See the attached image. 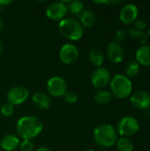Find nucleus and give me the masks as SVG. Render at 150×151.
Here are the masks:
<instances>
[{
  "mask_svg": "<svg viewBox=\"0 0 150 151\" xmlns=\"http://www.w3.org/2000/svg\"><path fill=\"white\" fill-rule=\"evenodd\" d=\"M16 129L21 138L32 140L42 131L43 122L36 116H24L18 120Z\"/></svg>",
  "mask_w": 150,
  "mask_h": 151,
  "instance_id": "1",
  "label": "nucleus"
},
{
  "mask_svg": "<svg viewBox=\"0 0 150 151\" xmlns=\"http://www.w3.org/2000/svg\"><path fill=\"white\" fill-rule=\"evenodd\" d=\"M93 136L95 143L104 148L113 146L118 141V133L110 124L99 125L95 129Z\"/></svg>",
  "mask_w": 150,
  "mask_h": 151,
  "instance_id": "2",
  "label": "nucleus"
},
{
  "mask_svg": "<svg viewBox=\"0 0 150 151\" xmlns=\"http://www.w3.org/2000/svg\"><path fill=\"white\" fill-rule=\"evenodd\" d=\"M58 29L65 38L71 41H78L81 39L84 34L82 25L78 20L71 18L63 19L59 22Z\"/></svg>",
  "mask_w": 150,
  "mask_h": 151,
  "instance_id": "3",
  "label": "nucleus"
},
{
  "mask_svg": "<svg viewBox=\"0 0 150 151\" xmlns=\"http://www.w3.org/2000/svg\"><path fill=\"white\" fill-rule=\"evenodd\" d=\"M111 94L119 99L129 96L133 90L131 80L124 74H116L111 81Z\"/></svg>",
  "mask_w": 150,
  "mask_h": 151,
  "instance_id": "4",
  "label": "nucleus"
},
{
  "mask_svg": "<svg viewBox=\"0 0 150 151\" xmlns=\"http://www.w3.org/2000/svg\"><path fill=\"white\" fill-rule=\"evenodd\" d=\"M118 133L122 137H130L134 135L140 129L138 120L132 116H126L119 119L117 124Z\"/></svg>",
  "mask_w": 150,
  "mask_h": 151,
  "instance_id": "5",
  "label": "nucleus"
},
{
  "mask_svg": "<svg viewBox=\"0 0 150 151\" xmlns=\"http://www.w3.org/2000/svg\"><path fill=\"white\" fill-rule=\"evenodd\" d=\"M111 81V75L110 71L103 66L97 67L92 73L91 82L93 86L99 89H103L107 87Z\"/></svg>",
  "mask_w": 150,
  "mask_h": 151,
  "instance_id": "6",
  "label": "nucleus"
},
{
  "mask_svg": "<svg viewBox=\"0 0 150 151\" xmlns=\"http://www.w3.org/2000/svg\"><path fill=\"white\" fill-rule=\"evenodd\" d=\"M47 90L52 96H64L67 92V84L63 78L59 76H54L48 81Z\"/></svg>",
  "mask_w": 150,
  "mask_h": 151,
  "instance_id": "7",
  "label": "nucleus"
},
{
  "mask_svg": "<svg viewBox=\"0 0 150 151\" xmlns=\"http://www.w3.org/2000/svg\"><path fill=\"white\" fill-rule=\"evenodd\" d=\"M80 56L78 48L74 44L67 43L61 47L59 51V58L62 63L65 65L74 64Z\"/></svg>",
  "mask_w": 150,
  "mask_h": 151,
  "instance_id": "8",
  "label": "nucleus"
},
{
  "mask_svg": "<svg viewBox=\"0 0 150 151\" xmlns=\"http://www.w3.org/2000/svg\"><path fill=\"white\" fill-rule=\"evenodd\" d=\"M29 91L27 88L22 86H16L11 88L7 93L8 103L14 105L23 104L28 97Z\"/></svg>",
  "mask_w": 150,
  "mask_h": 151,
  "instance_id": "9",
  "label": "nucleus"
},
{
  "mask_svg": "<svg viewBox=\"0 0 150 151\" xmlns=\"http://www.w3.org/2000/svg\"><path fill=\"white\" fill-rule=\"evenodd\" d=\"M67 12V5L63 2H54L46 9V15L51 20H62Z\"/></svg>",
  "mask_w": 150,
  "mask_h": 151,
  "instance_id": "10",
  "label": "nucleus"
},
{
  "mask_svg": "<svg viewBox=\"0 0 150 151\" xmlns=\"http://www.w3.org/2000/svg\"><path fill=\"white\" fill-rule=\"evenodd\" d=\"M130 102L137 109L147 110L150 106V94L145 90L136 91L131 96Z\"/></svg>",
  "mask_w": 150,
  "mask_h": 151,
  "instance_id": "11",
  "label": "nucleus"
},
{
  "mask_svg": "<svg viewBox=\"0 0 150 151\" xmlns=\"http://www.w3.org/2000/svg\"><path fill=\"white\" fill-rule=\"evenodd\" d=\"M139 10L136 4H127L120 11L119 19L125 24H131L137 19Z\"/></svg>",
  "mask_w": 150,
  "mask_h": 151,
  "instance_id": "12",
  "label": "nucleus"
},
{
  "mask_svg": "<svg viewBox=\"0 0 150 151\" xmlns=\"http://www.w3.org/2000/svg\"><path fill=\"white\" fill-rule=\"evenodd\" d=\"M125 56L124 49L121 44L115 42H111L107 47V57L113 63H120L123 61Z\"/></svg>",
  "mask_w": 150,
  "mask_h": 151,
  "instance_id": "13",
  "label": "nucleus"
},
{
  "mask_svg": "<svg viewBox=\"0 0 150 151\" xmlns=\"http://www.w3.org/2000/svg\"><path fill=\"white\" fill-rule=\"evenodd\" d=\"M19 144V139L13 134H6L0 141V147L4 151L15 150Z\"/></svg>",
  "mask_w": 150,
  "mask_h": 151,
  "instance_id": "14",
  "label": "nucleus"
},
{
  "mask_svg": "<svg viewBox=\"0 0 150 151\" xmlns=\"http://www.w3.org/2000/svg\"><path fill=\"white\" fill-rule=\"evenodd\" d=\"M32 101H33V104H34V106H36L37 108L42 109V110H46L50 105V96L42 91H38V92L34 93L33 95Z\"/></svg>",
  "mask_w": 150,
  "mask_h": 151,
  "instance_id": "15",
  "label": "nucleus"
},
{
  "mask_svg": "<svg viewBox=\"0 0 150 151\" xmlns=\"http://www.w3.org/2000/svg\"><path fill=\"white\" fill-rule=\"evenodd\" d=\"M135 57L139 65L150 66V45L145 44L141 46L137 50Z\"/></svg>",
  "mask_w": 150,
  "mask_h": 151,
  "instance_id": "16",
  "label": "nucleus"
},
{
  "mask_svg": "<svg viewBox=\"0 0 150 151\" xmlns=\"http://www.w3.org/2000/svg\"><path fill=\"white\" fill-rule=\"evenodd\" d=\"M80 24L82 25V27H92L95 22V13L90 11V10H84L82 12V13L80 16Z\"/></svg>",
  "mask_w": 150,
  "mask_h": 151,
  "instance_id": "17",
  "label": "nucleus"
},
{
  "mask_svg": "<svg viewBox=\"0 0 150 151\" xmlns=\"http://www.w3.org/2000/svg\"><path fill=\"white\" fill-rule=\"evenodd\" d=\"M88 58H89L90 63L92 65L97 66V67H100L103 65V61H104L103 54L99 49H92L89 51Z\"/></svg>",
  "mask_w": 150,
  "mask_h": 151,
  "instance_id": "18",
  "label": "nucleus"
},
{
  "mask_svg": "<svg viewBox=\"0 0 150 151\" xmlns=\"http://www.w3.org/2000/svg\"><path fill=\"white\" fill-rule=\"evenodd\" d=\"M94 99H95V101L97 104H102V105H104V104H109L111 101V99H112V94H111V92H110L108 90L100 89V90H98L95 94Z\"/></svg>",
  "mask_w": 150,
  "mask_h": 151,
  "instance_id": "19",
  "label": "nucleus"
},
{
  "mask_svg": "<svg viewBox=\"0 0 150 151\" xmlns=\"http://www.w3.org/2000/svg\"><path fill=\"white\" fill-rule=\"evenodd\" d=\"M67 9H68V12L72 13L74 16L80 17L82 12L84 11V4L81 1H78V0L71 1L68 3Z\"/></svg>",
  "mask_w": 150,
  "mask_h": 151,
  "instance_id": "20",
  "label": "nucleus"
},
{
  "mask_svg": "<svg viewBox=\"0 0 150 151\" xmlns=\"http://www.w3.org/2000/svg\"><path fill=\"white\" fill-rule=\"evenodd\" d=\"M140 70H141V67H140V65L137 61H130L126 66V76L128 77V78H133V77H135L139 74L140 73Z\"/></svg>",
  "mask_w": 150,
  "mask_h": 151,
  "instance_id": "21",
  "label": "nucleus"
},
{
  "mask_svg": "<svg viewBox=\"0 0 150 151\" xmlns=\"http://www.w3.org/2000/svg\"><path fill=\"white\" fill-rule=\"evenodd\" d=\"M117 148L118 151H133V142L126 137L119 138L117 142Z\"/></svg>",
  "mask_w": 150,
  "mask_h": 151,
  "instance_id": "22",
  "label": "nucleus"
},
{
  "mask_svg": "<svg viewBox=\"0 0 150 151\" xmlns=\"http://www.w3.org/2000/svg\"><path fill=\"white\" fill-rule=\"evenodd\" d=\"M13 111H14V107L10 103H4L2 106H1V109H0V111H1V114L4 117H10L12 115L13 113Z\"/></svg>",
  "mask_w": 150,
  "mask_h": 151,
  "instance_id": "23",
  "label": "nucleus"
},
{
  "mask_svg": "<svg viewBox=\"0 0 150 151\" xmlns=\"http://www.w3.org/2000/svg\"><path fill=\"white\" fill-rule=\"evenodd\" d=\"M34 143L31 140H23L19 144L20 151H34Z\"/></svg>",
  "mask_w": 150,
  "mask_h": 151,
  "instance_id": "24",
  "label": "nucleus"
},
{
  "mask_svg": "<svg viewBox=\"0 0 150 151\" xmlns=\"http://www.w3.org/2000/svg\"><path fill=\"white\" fill-rule=\"evenodd\" d=\"M114 39H115V42L121 44L126 39V32L124 29H118L115 33Z\"/></svg>",
  "mask_w": 150,
  "mask_h": 151,
  "instance_id": "25",
  "label": "nucleus"
},
{
  "mask_svg": "<svg viewBox=\"0 0 150 151\" xmlns=\"http://www.w3.org/2000/svg\"><path fill=\"white\" fill-rule=\"evenodd\" d=\"M65 101L68 104H74L78 101V95L73 91H67L65 94Z\"/></svg>",
  "mask_w": 150,
  "mask_h": 151,
  "instance_id": "26",
  "label": "nucleus"
},
{
  "mask_svg": "<svg viewBox=\"0 0 150 151\" xmlns=\"http://www.w3.org/2000/svg\"><path fill=\"white\" fill-rule=\"evenodd\" d=\"M144 34L143 31L136 28L135 27H129L128 28V35L132 37V38H134V39H137V38H141V35Z\"/></svg>",
  "mask_w": 150,
  "mask_h": 151,
  "instance_id": "27",
  "label": "nucleus"
},
{
  "mask_svg": "<svg viewBox=\"0 0 150 151\" xmlns=\"http://www.w3.org/2000/svg\"><path fill=\"white\" fill-rule=\"evenodd\" d=\"M134 27L141 31H143L146 27H147V23L145 22V20L141 19H137L135 20V23H134Z\"/></svg>",
  "mask_w": 150,
  "mask_h": 151,
  "instance_id": "28",
  "label": "nucleus"
},
{
  "mask_svg": "<svg viewBox=\"0 0 150 151\" xmlns=\"http://www.w3.org/2000/svg\"><path fill=\"white\" fill-rule=\"evenodd\" d=\"M12 3L11 0H0V11Z\"/></svg>",
  "mask_w": 150,
  "mask_h": 151,
  "instance_id": "29",
  "label": "nucleus"
},
{
  "mask_svg": "<svg viewBox=\"0 0 150 151\" xmlns=\"http://www.w3.org/2000/svg\"><path fill=\"white\" fill-rule=\"evenodd\" d=\"M141 39V43H145V42H148V40H149V34H143L142 35H141V37L140 38Z\"/></svg>",
  "mask_w": 150,
  "mask_h": 151,
  "instance_id": "30",
  "label": "nucleus"
},
{
  "mask_svg": "<svg viewBox=\"0 0 150 151\" xmlns=\"http://www.w3.org/2000/svg\"><path fill=\"white\" fill-rule=\"evenodd\" d=\"M35 151H50V150L48 149L47 147H40L39 149H37Z\"/></svg>",
  "mask_w": 150,
  "mask_h": 151,
  "instance_id": "31",
  "label": "nucleus"
},
{
  "mask_svg": "<svg viewBox=\"0 0 150 151\" xmlns=\"http://www.w3.org/2000/svg\"><path fill=\"white\" fill-rule=\"evenodd\" d=\"M2 28H3V20L0 19V31L2 30Z\"/></svg>",
  "mask_w": 150,
  "mask_h": 151,
  "instance_id": "32",
  "label": "nucleus"
},
{
  "mask_svg": "<svg viewBox=\"0 0 150 151\" xmlns=\"http://www.w3.org/2000/svg\"><path fill=\"white\" fill-rule=\"evenodd\" d=\"M147 112H148V113H147V114H148V116L150 117V106L148 108V109H147Z\"/></svg>",
  "mask_w": 150,
  "mask_h": 151,
  "instance_id": "33",
  "label": "nucleus"
},
{
  "mask_svg": "<svg viewBox=\"0 0 150 151\" xmlns=\"http://www.w3.org/2000/svg\"><path fill=\"white\" fill-rule=\"evenodd\" d=\"M2 49H3V45H2V42H1V40H0V53H1V51H2Z\"/></svg>",
  "mask_w": 150,
  "mask_h": 151,
  "instance_id": "34",
  "label": "nucleus"
},
{
  "mask_svg": "<svg viewBox=\"0 0 150 151\" xmlns=\"http://www.w3.org/2000/svg\"><path fill=\"white\" fill-rule=\"evenodd\" d=\"M86 151H95V150H92V149H89V150H87Z\"/></svg>",
  "mask_w": 150,
  "mask_h": 151,
  "instance_id": "35",
  "label": "nucleus"
}]
</instances>
